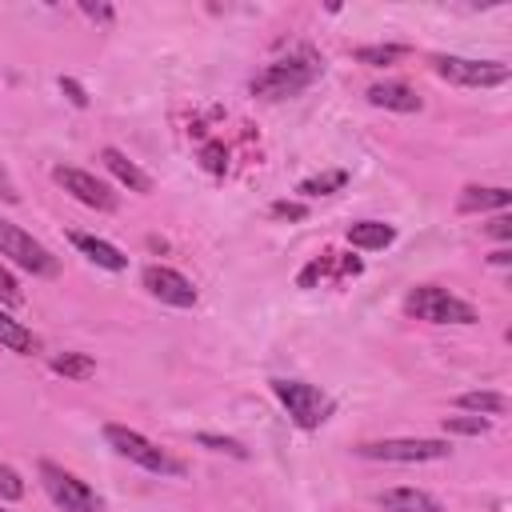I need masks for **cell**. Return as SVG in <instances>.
I'll return each instance as SVG.
<instances>
[{"label":"cell","instance_id":"cell-27","mask_svg":"<svg viewBox=\"0 0 512 512\" xmlns=\"http://www.w3.org/2000/svg\"><path fill=\"white\" fill-rule=\"evenodd\" d=\"M268 212H272L276 220H304V216H308V204H300V200H276Z\"/></svg>","mask_w":512,"mask_h":512},{"label":"cell","instance_id":"cell-29","mask_svg":"<svg viewBox=\"0 0 512 512\" xmlns=\"http://www.w3.org/2000/svg\"><path fill=\"white\" fill-rule=\"evenodd\" d=\"M488 236H496V240H512V216H496L492 224H488Z\"/></svg>","mask_w":512,"mask_h":512},{"label":"cell","instance_id":"cell-6","mask_svg":"<svg viewBox=\"0 0 512 512\" xmlns=\"http://www.w3.org/2000/svg\"><path fill=\"white\" fill-rule=\"evenodd\" d=\"M0 256H8L16 268H24L32 276H56L60 272V260L40 240H32L24 228H16L4 216H0Z\"/></svg>","mask_w":512,"mask_h":512},{"label":"cell","instance_id":"cell-7","mask_svg":"<svg viewBox=\"0 0 512 512\" xmlns=\"http://www.w3.org/2000/svg\"><path fill=\"white\" fill-rule=\"evenodd\" d=\"M40 484H44V492L64 508V512H104V500L80 480V476H72V472H64L60 464H52V460H40Z\"/></svg>","mask_w":512,"mask_h":512},{"label":"cell","instance_id":"cell-15","mask_svg":"<svg viewBox=\"0 0 512 512\" xmlns=\"http://www.w3.org/2000/svg\"><path fill=\"white\" fill-rule=\"evenodd\" d=\"M100 160H104V168H108L124 188H132V192H152V176H148L144 168H136L120 148H100Z\"/></svg>","mask_w":512,"mask_h":512},{"label":"cell","instance_id":"cell-26","mask_svg":"<svg viewBox=\"0 0 512 512\" xmlns=\"http://www.w3.org/2000/svg\"><path fill=\"white\" fill-rule=\"evenodd\" d=\"M24 300V292H20V284H16V276L0 264V308H16Z\"/></svg>","mask_w":512,"mask_h":512},{"label":"cell","instance_id":"cell-21","mask_svg":"<svg viewBox=\"0 0 512 512\" xmlns=\"http://www.w3.org/2000/svg\"><path fill=\"white\" fill-rule=\"evenodd\" d=\"M348 184V172L344 168H332V172H320V176H308V180H300V196H328V192H336V188H344Z\"/></svg>","mask_w":512,"mask_h":512},{"label":"cell","instance_id":"cell-14","mask_svg":"<svg viewBox=\"0 0 512 512\" xmlns=\"http://www.w3.org/2000/svg\"><path fill=\"white\" fill-rule=\"evenodd\" d=\"M72 244L96 264V268H108V272H124L128 268V256L116 248V244H108V240H100V236H88V232H72Z\"/></svg>","mask_w":512,"mask_h":512},{"label":"cell","instance_id":"cell-12","mask_svg":"<svg viewBox=\"0 0 512 512\" xmlns=\"http://www.w3.org/2000/svg\"><path fill=\"white\" fill-rule=\"evenodd\" d=\"M368 104L388 108V112H420V108H424V100H420V96H416L408 84H400V80L372 84V88H368Z\"/></svg>","mask_w":512,"mask_h":512},{"label":"cell","instance_id":"cell-13","mask_svg":"<svg viewBox=\"0 0 512 512\" xmlns=\"http://www.w3.org/2000/svg\"><path fill=\"white\" fill-rule=\"evenodd\" d=\"M512 204V192L500 184H468L456 200L460 212H504Z\"/></svg>","mask_w":512,"mask_h":512},{"label":"cell","instance_id":"cell-18","mask_svg":"<svg viewBox=\"0 0 512 512\" xmlns=\"http://www.w3.org/2000/svg\"><path fill=\"white\" fill-rule=\"evenodd\" d=\"M456 408H464V412H472V416H504V412H508V396H504V392H488V388H480V392H460V396H456Z\"/></svg>","mask_w":512,"mask_h":512},{"label":"cell","instance_id":"cell-8","mask_svg":"<svg viewBox=\"0 0 512 512\" xmlns=\"http://www.w3.org/2000/svg\"><path fill=\"white\" fill-rule=\"evenodd\" d=\"M436 72L448 80V84H460V88H496V84H508L512 68L504 60H472V56H436L432 60Z\"/></svg>","mask_w":512,"mask_h":512},{"label":"cell","instance_id":"cell-4","mask_svg":"<svg viewBox=\"0 0 512 512\" xmlns=\"http://www.w3.org/2000/svg\"><path fill=\"white\" fill-rule=\"evenodd\" d=\"M448 452H452L448 440H432V436L364 440V444H356V456H364V460H384V464H424V460H444Z\"/></svg>","mask_w":512,"mask_h":512},{"label":"cell","instance_id":"cell-19","mask_svg":"<svg viewBox=\"0 0 512 512\" xmlns=\"http://www.w3.org/2000/svg\"><path fill=\"white\" fill-rule=\"evenodd\" d=\"M52 372H60L68 380H88V376H96V360L88 352H60V356H52Z\"/></svg>","mask_w":512,"mask_h":512},{"label":"cell","instance_id":"cell-30","mask_svg":"<svg viewBox=\"0 0 512 512\" xmlns=\"http://www.w3.org/2000/svg\"><path fill=\"white\" fill-rule=\"evenodd\" d=\"M0 200H4V204H16V200H20V192H16V184H12V176H8L4 164H0Z\"/></svg>","mask_w":512,"mask_h":512},{"label":"cell","instance_id":"cell-28","mask_svg":"<svg viewBox=\"0 0 512 512\" xmlns=\"http://www.w3.org/2000/svg\"><path fill=\"white\" fill-rule=\"evenodd\" d=\"M60 88H64V96H68L76 108H88V96H84V88H80L72 76H60Z\"/></svg>","mask_w":512,"mask_h":512},{"label":"cell","instance_id":"cell-23","mask_svg":"<svg viewBox=\"0 0 512 512\" xmlns=\"http://www.w3.org/2000/svg\"><path fill=\"white\" fill-rule=\"evenodd\" d=\"M196 444H200V448H212V452H228V456H236V460H244V456H248V448H244L240 440H232V436L200 432V436H196Z\"/></svg>","mask_w":512,"mask_h":512},{"label":"cell","instance_id":"cell-20","mask_svg":"<svg viewBox=\"0 0 512 512\" xmlns=\"http://www.w3.org/2000/svg\"><path fill=\"white\" fill-rule=\"evenodd\" d=\"M352 56H356L360 64L384 68V64H396L400 56H408V48H404V44H360V48H352Z\"/></svg>","mask_w":512,"mask_h":512},{"label":"cell","instance_id":"cell-16","mask_svg":"<svg viewBox=\"0 0 512 512\" xmlns=\"http://www.w3.org/2000/svg\"><path fill=\"white\" fill-rule=\"evenodd\" d=\"M392 240H396V228L384 224V220H356V224H348V244H356V248L376 252V248H388Z\"/></svg>","mask_w":512,"mask_h":512},{"label":"cell","instance_id":"cell-11","mask_svg":"<svg viewBox=\"0 0 512 512\" xmlns=\"http://www.w3.org/2000/svg\"><path fill=\"white\" fill-rule=\"evenodd\" d=\"M376 504L384 512H444V504L424 488H384L376 492Z\"/></svg>","mask_w":512,"mask_h":512},{"label":"cell","instance_id":"cell-24","mask_svg":"<svg viewBox=\"0 0 512 512\" xmlns=\"http://www.w3.org/2000/svg\"><path fill=\"white\" fill-rule=\"evenodd\" d=\"M24 496V480L12 464H0V500H20Z\"/></svg>","mask_w":512,"mask_h":512},{"label":"cell","instance_id":"cell-33","mask_svg":"<svg viewBox=\"0 0 512 512\" xmlns=\"http://www.w3.org/2000/svg\"><path fill=\"white\" fill-rule=\"evenodd\" d=\"M0 512H4V508H0Z\"/></svg>","mask_w":512,"mask_h":512},{"label":"cell","instance_id":"cell-1","mask_svg":"<svg viewBox=\"0 0 512 512\" xmlns=\"http://www.w3.org/2000/svg\"><path fill=\"white\" fill-rule=\"evenodd\" d=\"M320 72H324V64H320L312 52H296V56H284V60L264 64V68L252 76L248 88H252L256 100H288V96L304 92Z\"/></svg>","mask_w":512,"mask_h":512},{"label":"cell","instance_id":"cell-22","mask_svg":"<svg viewBox=\"0 0 512 512\" xmlns=\"http://www.w3.org/2000/svg\"><path fill=\"white\" fill-rule=\"evenodd\" d=\"M444 432H456V436H484V432H488V416H444Z\"/></svg>","mask_w":512,"mask_h":512},{"label":"cell","instance_id":"cell-31","mask_svg":"<svg viewBox=\"0 0 512 512\" xmlns=\"http://www.w3.org/2000/svg\"><path fill=\"white\" fill-rule=\"evenodd\" d=\"M80 8H84V12H88V16H92V20H104V24H108V20H112V8H108V4H92V0H84V4H80Z\"/></svg>","mask_w":512,"mask_h":512},{"label":"cell","instance_id":"cell-10","mask_svg":"<svg viewBox=\"0 0 512 512\" xmlns=\"http://www.w3.org/2000/svg\"><path fill=\"white\" fill-rule=\"evenodd\" d=\"M140 280H144V288H148L160 304H172V308H192V304H196L192 280H188L184 272L168 268V264H148Z\"/></svg>","mask_w":512,"mask_h":512},{"label":"cell","instance_id":"cell-3","mask_svg":"<svg viewBox=\"0 0 512 512\" xmlns=\"http://www.w3.org/2000/svg\"><path fill=\"white\" fill-rule=\"evenodd\" d=\"M104 440L132 464H140L144 472H156V476H184V460H176L172 452H164L160 444H152L148 436H140L136 428H124V424H108L104 428Z\"/></svg>","mask_w":512,"mask_h":512},{"label":"cell","instance_id":"cell-25","mask_svg":"<svg viewBox=\"0 0 512 512\" xmlns=\"http://www.w3.org/2000/svg\"><path fill=\"white\" fill-rule=\"evenodd\" d=\"M200 164H204L212 176H220V172L228 168V152H224V144H216V140L204 144V148H200Z\"/></svg>","mask_w":512,"mask_h":512},{"label":"cell","instance_id":"cell-32","mask_svg":"<svg viewBox=\"0 0 512 512\" xmlns=\"http://www.w3.org/2000/svg\"><path fill=\"white\" fill-rule=\"evenodd\" d=\"M488 260H492L496 268H508V264H512V252H508V248H496V252H492Z\"/></svg>","mask_w":512,"mask_h":512},{"label":"cell","instance_id":"cell-9","mask_svg":"<svg viewBox=\"0 0 512 512\" xmlns=\"http://www.w3.org/2000/svg\"><path fill=\"white\" fill-rule=\"evenodd\" d=\"M52 180H56L68 196H76L80 204H88V208H96V212H116V208H120V196H116L104 180H96L92 172H84V168L56 164V168H52Z\"/></svg>","mask_w":512,"mask_h":512},{"label":"cell","instance_id":"cell-17","mask_svg":"<svg viewBox=\"0 0 512 512\" xmlns=\"http://www.w3.org/2000/svg\"><path fill=\"white\" fill-rule=\"evenodd\" d=\"M0 348H8V352H16V356H32V352L40 348V340H36L20 320H12V316L0 308Z\"/></svg>","mask_w":512,"mask_h":512},{"label":"cell","instance_id":"cell-2","mask_svg":"<svg viewBox=\"0 0 512 512\" xmlns=\"http://www.w3.org/2000/svg\"><path fill=\"white\" fill-rule=\"evenodd\" d=\"M404 312L416 320H428V324H476L480 320L468 300H460L456 292H448L440 284H416L404 296Z\"/></svg>","mask_w":512,"mask_h":512},{"label":"cell","instance_id":"cell-5","mask_svg":"<svg viewBox=\"0 0 512 512\" xmlns=\"http://www.w3.org/2000/svg\"><path fill=\"white\" fill-rule=\"evenodd\" d=\"M272 392H276V400L288 408V416H292V424L296 428H320L324 420H328V412H332V400L316 388V384H304V380H272Z\"/></svg>","mask_w":512,"mask_h":512}]
</instances>
